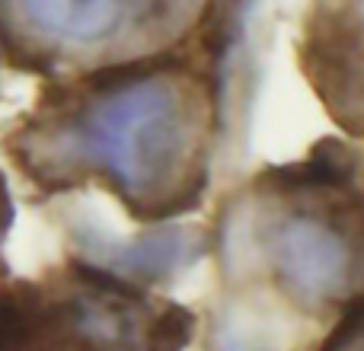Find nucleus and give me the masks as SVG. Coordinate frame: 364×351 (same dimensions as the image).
<instances>
[{
    "instance_id": "7ed1b4c3",
    "label": "nucleus",
    "mask_w": 364,
    "mask_h": 351,
    "mask_svg": "<svg viewBox=\"0 0 364 351\" xmlns=\"http://www.w3.org/2000/svg\"><path fill=\"white\" fill-rule=\"evenodd\" d=\"M192 313L87 265L0 288V351H182Z\"/></svg>"
},
{
    "instance_id": "0eeeda50",
    "label": "nucleus",
    "mask_w": 364,
    "mask_h": 351,
    "mask_svg": "<svg viewBox=\"0 0 364 351\" xmlns=\"http://www.w3.org/2000/svg\"><path fill=\"white\" fill-rule=\"evenodd\" d=\"M227 351H252V348H246V345H227Z\"/></svg>"
},
{
    "instance_id": "39448f33",
    "label": "nucleus",
    "mask_w": 364,
    "mask_h": 351,
    "mask_svg": "<svg viewBox=\"0 0 364 351\" xmlns=\"http://www.w3.org/2000/svg\"><path fill=\"white\" fill-rule=\"evenodd\" d=\"M342 323L333 329L320 351H364V297L342 310Z\"/></svg>"
},
{
    "instance_id": "20e7f679",
    "label": "nucleus",
    "mask_w": 364,
    "mask_h": 351,
    "mask_svg": "<svg viewBox=\"0 0 364 351\" xmlns=\"http://www.w3.org/2000/svg\"><path fill=\"white\" fill-rule=\"evenodd\" d=\"M208 0H0L4 55L36 74L83 77L166 55Z\"/></svg>"
},
{
    "instance_id": "423d86ee",
    "label": "nucleus",
    "mask_w": 364,
    "mask_h": 351,
    "mask_svg": "<svg viewBox=\"0 0 364 351\" xmlns=\"http://www.w3.org/2000/svg\"><path fill=\"white\" fill-rule=\"evenodd\" d=\"M10 220H13V205H10V195H6V182L0 176V243H4L6 230H10Z\"/></svg>"
},
{
    "instance_id": "f03ea898",
    "label": "nucleus",
    "mask_w": 364,
    "mask_h": 351,
    "mask_svg": "<svg viewBox=\"0 0 364 351\" xmlns=\"http://www.w3.org/2000/svg\"><path fill=\"white\" fill-rule=\"evenodd\" d=\"M240 230L272 288L304 313L364 297V170L346 147L323 144L252 182Z\"/></svg>"
},
{
    "instance_id": "f257e3e1",
    "label": "nucleus",
    "mask_w": 364,
    "mask_h": 351,
    "mask_svg": "<svg viewBox=\"0 0 364 351\" xmlns=\"http://www.w3.org/2000/svg\"><path fill=\"white\" fill-rule=\"evenodd\" d=\"M218 96L182 58H147L70 77L10 141L42 188L106 185L138 220L198 207L211 179Z\"/></svg>"
}]
</instances>
